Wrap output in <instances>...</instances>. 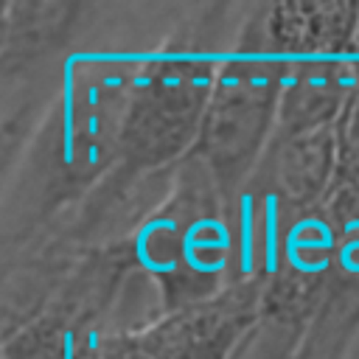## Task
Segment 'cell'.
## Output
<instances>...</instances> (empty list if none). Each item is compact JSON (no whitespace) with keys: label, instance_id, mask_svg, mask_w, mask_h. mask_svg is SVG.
<instances>
[{"label":"cell","instance_id":"cell-5","mask_svg":"<svg viewBox=\"0 0 359 359\" xmlns=\"http://www.w3.org/2000/svg\"><path fill=\"white\" fill-rule=\"evenodd\" d=\"M261 292L264 280H241L143 328L79 337L76 359H233L258 320Z\"/></svg>","mask_w":359,"mask_h":359},{"label":"cell","instance_id":"cell-10","mask_svg":"<svg viewBox=\"0 0 359 359\" xmlns=\"http://www.w3.org/2000/svg\"><path fill=\"white\" fill-rule=\"evenodd\" d=\"M76 331L45 309L31 323L6 334L3 359H76Z\"/></svg>","mask_w":359,"mask_h":359},{"label":"cell","instance_id":"cell-6","mask_svg":"<svg viewBox=\"0 0 359 359\" xmlns=\"http://www.w3.org/2000/svg\"><path fill=\"white\" fill-rule=\"evenodd\" d=\"M359 34V3L289 0L247 8L236 36L283 62L351 59Z\"/></svg>","mask_w":359,"mask_h":359},{"label":"cell","instance_id":"cell-9","mask_svg":"<svg viewBox=\"0 0 359 359\" xmlns=\"http://www.w3.org/2000/svg\"><path fill=\"white\" fill-rule=\"evenodd\" d=\"M356 84V59H303L289 62L280 109L278 137H294L337 126L345 115Z\"/></svg>","mask_w":359,"mask_h":359},{"label":"cell","instance_id":"cell-8","mask_svg":"<svg viewBox=\"0 0 359 359\" xmlns=\"http://www.w3.org/2000/svg\"><path fill=\"white\" fill-rule=\"evenodd\" d=\"M81 6L76 3H6L0 22L3 84L45 76L73 42Z\"/></svg>","mask_w":359,"mask_h":359},{"label":"cell","instance_id":"cell-1","mask_svg":"<svg viewBox=\"0 0 359 359\" xmlns=\"http://www.w3.org/2000/svg\"><path fill=\"white\" fill-rule=\"evenodd\" d=\"M137 65L95 59L67 70L36 132L6 171V244L79 205L121 163V129Z\"/></svg>","mask_w":359,"mask_h":359},{"label":"cell","instance_id":"cell-7","mask_svg":"<svg viewBox=\"0 0 359 359\" xmlns=\"http://www.w3.org/2000/svg\"><path fill=\"white\" fill-rule=\"evenodd\" d=\"M339 171V123L272 140L264 163L247 185L264 191L283 216H303L320 210L337 182Z\"/></svg>","mask_w":359,"mask_h":359},{"label":"cell","instance_id":"cell-11","mask_svg":"<svg viewBox=\"0 0 359 359\" xmlns=\"http://www.w3.org/2000/svg\"><path fill=\"white\" fill-rule=\"evenodd\" d=\"M353 59H359V34H356V45H353Z\"/></svg>","mask_w":359,"mask_h":359},{"label":"cell","instance_id":"cell-4","mask_svg":"<svg viewBox=\"0 0 359 359\" xmlns=\"http://www.w3.org/2000/svg\"><path fill=\"white\" fill-rule=\"evenodd\" d=\"M286 67L289 62L233 34L194 149L227 202L238 199L275 140Z\"/></svg>","mask_w":359,"mask_h":359},{"label":"cell","instance_id":"cell-2","mask_svg":"<svg viewBox=\"0 0 359 359\" xmlns=\"http://www.w3.org/2000/svg\"><path fill=\"white\" fill-rule=\"evenodd\" d=\"M132 244L165 314L213 300L236 283L238 238L230 202L194 154L174 168L165 199Z\"/></svg>","mask_w":359,"mask_h":359},{"label":"cell","instance_id":"cell-3","mask_svg":"<svg viewBox=\"0 0 359 359\" xmlns=\"http://www.w3.org/2000/svg\"><path fill=\"white\" fill-rule=\"evenodd\" d=\"M208 11L202 8V22H185L157 53L140 59L121 129L123 171L163 174L194 154L224 59L208 31Z\"/></svg>","mask_w":359,"mask_h":359}]
</instances>
